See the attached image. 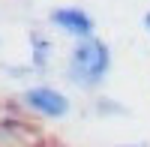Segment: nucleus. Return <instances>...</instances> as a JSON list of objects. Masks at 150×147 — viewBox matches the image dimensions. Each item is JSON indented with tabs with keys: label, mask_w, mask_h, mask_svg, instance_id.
Masks as SVG:
<instances>
[{
	"label": "nucleus",
	"mask_w": 150,
	"mask_h": 147,
	"mask_svg": "<svg viewBox=\"0 0 150 147\" xmlns=\"http://www.w3.org/2000/svg\"><path fill=\"white\" fill-rule=\"evenodd\" d=\"M111 72V48L105 39H75L66 60V81L78 90H99Z\"/></svg>",
	"instance_id": "obj_1"
},
{
	"label": "nucleus",
	"mask_w": 150,
	"mask_h": 147,
	"mask_svg": "<svg viewBox=\"0 0 150 147\" xmlns=\"http://www.w3.org/2000/svg\"><path fill=\"white\" fill-rule=\"evenodd\" d=\"M21 108L45 120H63L72 111V102L63 90L48 87V84H36V87H27L21 93Z\"/></svg>",
	"instance_id": "obj_2"
},
{
	"label": "nucleus",
	"mask_w": 150,
	"mask_h": 147,
	"mask_svg": "<svg viewBox=\"0 0 150 147\" xmlns=\"http://www.w3.org/2000/svg\"><path fill=\"white\" fill-rule=\"evenodd\" d=\"M48 21L60 33L72 36V39H90V36H96V21L81 6H57V9L48 12Z\"/></svg>",
	"instance_id": "obj_3"
},
{
	"label": "nucleus",
	"mask_w": 150,
	"mask_h": 147,
	"mask_svg": "<svg viewBox=\"0 0 150 147\" xmlns=\"http://www.w3.org/2000/svg\"><path fill=\"white\" fill-rule=\"evenodd\" d=\"M0 147H45V132L21 117H0Z\"/></svg>",
	"instance_id": "obj_4"
},
{
	"label": "nucleus",
	"mask_w": 150,
	"mask_h": 147,
	"mask_svg": "<svg viewBox=\"0 0 150 147\" xmlns=\"http://www.w3.org/2000/svg\"><path fill=\"white\" fill-rule=\"evenodd\" d=\"M51 51H54V45L48 42L39 30H30V69L45 72L48 60H51Z\"/></svg>",
	"instance_id": "obj_5"
},
{
	"label": "nucleus",
	"mask_w": 150,
	"mask_h": 147,
	"mask_svg": "<svg viewBox=\"0 0 150 147\" xmlns=\"http://www.w3.org/2000/svg\"><path fill=\"white\" fill-rule=\"evenodd\" d=\"M141 24H144V30L150 33V12H144V18H141Z\"/></svg>",
	"instance_id": "obj_6"
},
{
	"label": "nucleus",
	"mask_w": 150,
	"mask_h": 147,
	"mask_svg": "<svg viewBox=\"0 0 150 147\" xmlns=\"http://www.w3.org/2000/svg\"><path fill=\"white\" fill-rule=\"evenodd\" d=\"M117 147H144V144H117Z\"/></svg>",
	"instance_id": "obj_7"
}]
</instances>
